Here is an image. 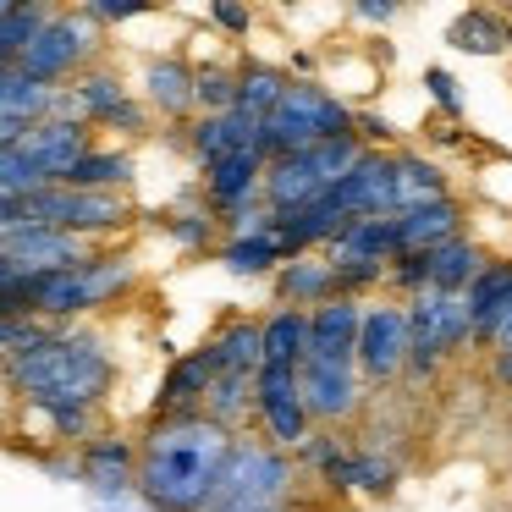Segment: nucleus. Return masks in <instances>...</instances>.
Instances as JSON below:
<instances>
[{
	"instance_id": "1",
	"label": "nucleus",
	"mask_w": 512,
	"mask_h": 512,
	"mask_svg": "<svg viewBox=\"0 0 512 512\" xmlns=\"http://www.w3.org/2000/svg\"><path fill=\"white\" fill-rule=\"evenodd\" d=\"M226 452H232V435L221 424H210L204 413H166L144 430L133 490L155 512H199Z\"/></svg>"
},
{
	"instance_id": "2",
	"label": "nucleus",
	"mask_w": 512,
	"mask_h": 512,
	"mask_svg": "<svg viewBox=\"0 0 512 512\" xmlns=\"http://www.w3.org/2000/svg\"><path fill=\"white\" fill-rule=\"evenodd\" d=\"M6 375L23 397H56V402H83L100 408L105 386H111V358L100 353L94 336H72V331H50L39 347L6 358Z\"/></svg>"
},
{
	"instance_id": "3",
	"label": "nucleus",
	"mask_w": 512,
	"mask_h": 512,
	"mask_svg": "<svg viewBox=\"0 0 512 512\" xmlns=\"http://www.w3.org/2000/svg\"><path fill=\"white\" fill-rule=\"evenodd\" d=\"M292 457L259 441H237L226 452L221 474H215L210 496L199 512H287L292 507Z\"/></svg>"
},
{
	"instance_id": "4",
	"label": "nucleus",
	"mask_w": 512,
	"mask_h": 512,
	"mask_svg": "<svg viewBox=\"0 0 512 512\" xmlns=\"http://www.w3.org/2000/svg\"><path fill=\"white\" fill-rule=\"evenodd\" d=\"M94 50H100V23L89 12H50L45 28L34 34V45L17 56V72L28 83H45L61 89L72 83L83 67H94Z\"/></svg>"
},
{
	"instance_id": "5",
	"label": "nucleus",
	"mask_w": 512,
	"mask_h": 512,
	"mask_svg": "<svg viewBox=\"0 0 512 512\" xmlns=\"http://www.w3.org/2000/svg\"><path fill=\"white\" fill-rule=\"evenodd\" d=\"M408 364V314L397 303H364L353 342V369H364L369 380H391Z\"/></svg>"
},
{
	"instance_id": "6",
	"label": "nucleus",
	"mask_w": 512,
	"mask_h": 512,
	"mask_svg": "<svg viewBox=\"0 0 512 512\" xmlns=\"http://www.w3.org/2000/svg\"><path fill=\"white\" fill-rule=\"evenodd\" d=\"M254 413L265 419L276 452H298V441L309 435V413L298 402V369L259 364L254 369Z\"/></svg>"
},
{
	"instance_id": "7",
	"label": "nucleus",
	"mask_w": 512,
	"mask_h": 512,
	"mask_svg": "<svg viewBox=\"0 0 512 512\" xmlns=\"http://www.w3.org/2000/svg\"><path fill=\"white\" fill-rule=\"evenodd\" d=\"M298 402L309 419L331 424V419H347L358 408V369L353 358H320L309 353L298 364Z\"/></svg>"
},
{
	"instance_id": "8",
	"label": "nucleus",
	"mask_w": 512,
	"mask_h": 512,
	"mask_svg": "<svg viewBox=\"0 0 512 512\" xmlns=\"http://www.w3.org/2000/svg\"><path fill=\"white\" fill-rule=\"evenodd\" d=\"M94 149V138H89V122H61V116H45V122H34L23 133V144H17V155L28 160V166L39 171V177L56 188L61 177H67L72 166H78L83 155Z\"/></svg>"
},
{
	"instance_id": "9",
	"label": "nucleus",
	"mask_w": 512,
	"mask_h": 512,
	"mask_svg": "<svg viewBox=\"0 0 512 512\" xmlns=\"http://www.w3.org/2000/svg\"><path fill=\"white\" fill-rule=\"evenodd\" d=\"M325 204H336V210L353 215V221H364V215H391V155L369 149V155L325 193Z\"/></svg>"
},
{
	"instance_id": "10",
	"label": "nucleus",
	"mask_w": 512,
	"mask_h": 512,
	"mask_svg": "<svg viewBox=\"0 0 512 512\" xmlns=\"http://www.w3.org/2000/svg\"><path fill=\"white\" fill-rule=\"evenodd\" d=\"M463 303H468V336L496 342V331L512 320V265H485L468 281Z\"/></svg>"
},
{
	"instance_id": "11",
	"label": "nucleus",
	"mask_w": 512,
	"mask_h": 512,
	"mask_svg": "<svg viewBox=\"0 0 512 512\" xmlns=\"http://www.w3.org/2000/svg\"><path fill=\"white\" fill-rule=\"evenodd\" d=\"M397 254H402L397 215H364V221H347V232L331 243L325 265H391Z\"/></svg>"
},
{
	"instance_id": "12",
	"label": "nucleus",
	"mask_w": 512,
	"mask_h": 512,
	"mask_svg": "<svg viewBox=\"0 0 512 512\" xmlns=\"http://www.w3.org/2000/svg\"><path fill=\"white\" fill-rule=\"evenodd\" d=\"M452 237H463V204H457L452 193L435 199V204H419V210H402L397 215L402 254H430V248L452 243Z\"/></svg>"
},
{
	"instance_id": "13",
	"label": "nucleus",
	"mask_w": 512,
	"mask_h": 512,
	"mask_svg": "<svg viewBox=\"0 0 512 512\" xmlns=\"http://www.w3.org/2000/svg\"><path fill=\"white\" fill-rule=\"evenodd\" d=\"M358 320H364V303L358 298H331L320 309H309V342H303V358H353L358 342Z\"/></svg>"
},
{
	"instance_id": "14",
	"label": "nucleus",
	"mask_w": 512,
	"mask_h": 512,
	"mask_svg": "<svg viewBox=\"0 0 512 512\" xmlns=\"http://www.w3.org/2000/svg\"><path fill=\"white\" fill-rule=\"evenodd\" d=\"M204 171H210V204L221 215H232V210H248L259 199V171H265V160H259V149H232L226 160H215Z\"/></svg>"
},
{
	"instance_id": "15",
	"label": "nucleus",
	"mask_w": 512,
	"mask_h": 512,
	"mask_svg": "<svg viewBox=\"0 0 512 512\" xmlns=\"http://www.w3.org/2000/svg\"><path fill=\"white\" fill-rule=\"evenodd\" d=\"M254 138H259V116H248V111H226V116H199L193 122V155L204 160V166H215V160H226L232 149H254Z\"/></svg>"
},
{
	"instance_id": "16",
	"label": "nucleus",
	"mask_w": 512,
	"mask_h": 512,
	"mask_svg": "<svg viewBox=\"0 0 512 512\" xmlns=\"http://www.w3.org/2000/svg\"><path fill=\"white\" fill-rule=\"evenodd\" d=\"M446 199V177L424 155H391V215L419 210V204Z\"/></svg>"
},
{
	"instance_id": "17",
	"label": "nucleus",
	"mask_w": 512,
	"mask_h": 512,
	"mask_svg": "<svg viewBox=\"0 0 512 512\" xmlns=\"http://www.w3.org/2000/svg\"><path fill=\"white\" fill-rule=\"evenodd\" d=\"M144 111L188 116L193 111V67L177 56H160L144 67Z\"/></svg>"
},
{
	"instance_id": "18",
	"label": "nucleus",
	"mask_w": 512,
	"mask_h": 512,
	"mask_svg": "<svg viewBox=\"0 0 512 512\" xmlns=\"http://www.w3.org/2000/svg\"><path fill=\"white\" fill-rule=\"evenodd\" d=\"M133 468H138V446L133 441H83L78 474L94 490H133Z\"/></svg>"
},
{
	"instance_id": "19",
	"label": "nucleus",
	"mask_w": 512,
	"mask_h": 512,
	"mask_svg": "<svg viewBox=\"0 0 512 512\" xmlns=\"http://www.w3.org/2000/svg\"><path fill=\"white\" fill-rule=\"evenodd\" d=\"M303 342H309V314L303 309H276L265 325H259V364L298 369L303 364Z\"/></svg>"
},
{
	"instance_id": "20",
	"label": "nucleus",
	"mask_w": 512,
	"mask_h": 512,
	"mask_svg": "<svg viewBox=\"0 0 512 512\" xmlns=\"http://www.w3.org/2000/svg\"><path fill=\"white\" fill-rule=\"evenodd\" d=\"M276 298L281 309H320V303H331V265L325 259H287L276 276Z\"/></svg>"
},
{
	"instance_id": "21",
	"label": "nucleus",
	"mask_w": 512,
	"mask_h": 512,
	"mask_svg": "<svg viewBox=\"0 0 512 512\" xmlns=\"http://www.w3.org/2000/svg\"><path fill=\"white\" fill-rule=\"evenodd\" d=\"M210 380H215V369H210V358H204V353L177 358L171 375H166V386H160V413H155V419H166V413H199Z\"/></svg>"
},
{
	"instance_id": "22",
	"label": "nucleus",
	"mask_w": 512,
	"mask_h": 512,
	"mask_svg": "<svg viewBox=\"0 0 512 512\" xmlns=\"http://www.w3.org/2000/svg\"><path fill=\"white\" fill-rule=\"evenodd\" d=\"M485 248L468 243V237H452V243L430 248V287L435 292H468V281L485 270Z\"/></svg>"
},
{
	"instance_id": "23",
	"label": "nucleus",
	"mask_w": 512,
	"mask_h": 512,
	"mask_svg": "<svg viewBox=\"0 0 512 512\" xmlns=\"http://www.w3.org/2000/svg\"><path fill=\"white\" fill-rule=\"evenodd\" d=\"M122 182H133V155H116V149H89L56 188L72 193H116Z\"/></svg>"
},
{
	"instance_id": "24",
	"label": "nucleus",
	"mask_w": 512,
	"mask_h": 512,
	"mask_svg": "<svg viewBox=\"0 0 512 512\" xmlns=\"http://www.w3.org/2000/svg\"><path fill=\"white\" fill-rule=\"evenodd\" d=\"M72 111H78V122H105V116L116 111V105L127 100V89H122V78H116L111 67H83L78 78H72Z\"/></svg>"
},
{
	"instance_id": "25",
	"label": "nucleus",
	"mask_w": 512,
	"mask_h": 512,
	"mask_svg": "<svg viewBox=\"0 0 512 512\" xmlns=\"http://www.w3.org/2000/svg\"><path fill=\"white\" fill-rule=\"evenodd\" d=\"M215 375H254L259 369V325L254 320H232L210 347H204Z\"/></svg>"
},
{
	"instance_id": "26",
	"label": "nucleus",
	"mask_w": 512,
	"mask_h": 512,
	"mask_svg": "<svg viewBox=\"0 0 512 512\" xmlns=\"http://www.w3.org/2000/svg\"><path fill=\"white\" fill-rule=\"evenodd\" d=\"M248 408H254V375H215L210 391H204V402H199V413L210 424H221L226 435L248 419Z\"/></svg>"
},
{
	"instance_id": "27",
	"label": "nucleus",
	"mask_w": 512,
	"mask_h": 512,
	"mask_svg": "<svg viewBox=\"0 0 512 512\" xmlns=\"http://www.w3.org/2000/svg\"><path fill=\"white\" fill-rule=\"evenodd\" d=\"M446 39H452V50H463V56H501V50H507V17L474 6V12H463L446 28Z\"/></svg>"
},
{
	"instance_id": "28",
	"label": "nucleus",
	"mask_w": 512,
	"mask_h": 512,
	"mask_svg": "<svg viewBox=\"0 0 512 512\" xmlns=\"http://www.w3.org/2000/svg\"><path fill=\"white\" fill-rule=\"evenodd\" d=\"M287 83L292 78H287V72H276V67H243V72H237V111H248V116L265 122V116L281 105Z\"/></svg>"
},
{
	"instance_id": "29",
	"label": "nucleus",
	"mask_w": 512,
	"mask_h": 512,
	"mask_svg": "<svg viewBox=\"0 0 512 512\" xmlns=\"http://www.w3.org/2000/svg\"><path fill=\"white\" fill-rule=\"evenodd\" d=\"M364 155H369V144H358V138H325V144L303 149V160H309V171L320 177V188H325V193H331L336 182H342Z\"/></svg>"
},
{
	"instance_id": "30",
	"label": "nucleus",
	"mask_w": 512,
	"mask_h": 512,
	"mask_svg": "<svg viewBox=\"0 0 512 512\" xmlns=\"http://www.w3.org/2000/svg\"><path fill=\"white\" fill-rule=\"evenodd\" d=\"M237 105V72L226 67H193V111L226 116Z\"/></svg>"
},
{
	"instance_id": "31",
	"label": "nucleus",
	"mask_w": 512,
	"mask_h": 512,
	"mask_svg": "<svg viewBox=\"0 0 512 512\" xmlns=\"http://www.w3.org/2000/svg\"><path fill=\"white\" fill-rule=\"evenodd\" d=\"M221 265L232 270V276H265L270 265H281V248L270 243V237H232V243L221 248Z\"/></svg>"
},
{
	"instance_id": "32",
	"label": "nucleus",
	"mask_w": 512,
	"mask_h": 512,
	"mask_svg": "<svg viewBox=\"0 0 512 512\" xmlns=\"http://www.w3.org/2000/svg\"><path fill=\"white\" fill-rule=\"evenodd\" d=\"M50 6H6V17H0V56H23L28 45H34V34L45 28Z\"/></svg>"
},
{
	"instance_id": "33",
	"label": "nucleus",
	"mask_w": 512,
	"mask_h": 512,
	"mask_svg": "<svg viewBox=\"0 0 512 512\" xmlns=\"http://www.w3.org/2000/svg\"><path fill=\"white\" fill-rule=\"evenodd\" d=\"M347 485H353V490H369V496H391V485H397V468L380 463V457H347Z\"/></svg>"
},
{
	"instance_id": "34",
	"label": "nucleus",
	"mask_w": 512,
	"mask_h": 512,
	"mask_svg": "<svg viewBox=\"0 0 512 512\" xmlns=\"http://www.w3.org/2000/svg\"><path fill=\"white\" fill-rule=\"evenodd\" d=\"M34 188H50V182L17 149H0V193H34Z\"/></svg>"
},
{
	"instance_id": "35",
	"label": "nucleus",
	"mask_w": 512,
	"mask_h": 512,
	"mask_svg": "<svg viewBox=\"0 0 512 512\" xmlns=\"http://www.w3.org/2000/svg\"><path fill=\"white\" fill-rule=\"evenodd\" d=\"M83 12H89L94 23H127V17H144L149 6H138V0H94V6H83Z\"/></svg>"
},
{
	"instance_id": "36",
	"label": "nucleus",
	"mask_w": 512,
	"mask_h": 512,
	"mask_svg": "<svg viewBox=\"0 0 512 512\" xmlns=\"http://www.w3.org/2000/svg\"><path fill=\"white\" fill-rule=\"evenodd\" d=\"M171 237L188 243V248H204L210 243V215H177V221H171Z\"/></svg>"
},
{
	"instance_id": "37",
	"label": "nucleus",
	"mask_w": 512,
	"mask_h": 512,
	"mask_svg": "<svg viewBox=\"0 0 512 512\" xmlns=\"http://www.w3.org/2000/svg\"><path fill=\"white\" fill-rule=\"evenodd\" d=\"M215 23H221L226 34H248L254 12H248V6H237V0H215Z\"/></svg>"
},
{
	"instance_id": "38",
	"label": "nucleus",
	"mask_w": 512,
	"mask_h": 512,
	"mask_svg": "<svg viewBox=\"0 0 512 512\" xmlns=\"http://www.w3.org/2000/svg\"><path fill=\"white\" fill-rule=\"evenodd\" d=\"M144 122H149V111H144V105H138V100H122V105H116L111 116H105V127H127V133H138V127H144Z\"/></svg>"
},
{
	"instance_id": "39",
	"label": "nucleus",
	"mask_w": 512,
	"mask_h": 512,
	"mask_svg": "<svg viewBox=\"0 0 512 512\" xmlns=\"http://www.w3.org/2000/svg\"><path fill=\"white\" fill-rule=\"evenodd\" d=\"M424 83L435 89V100H441L446 111H457V83H452V72H446V67H430V72H424Z\"/></svg>"
},
{
	"instance_id": "40",
	"label": "nucleus",
	"mask_w": 512,
	"mask_h": 512,
	"mask_svg": "<svg viewBox=\"0 0 512 512\" xmlns=\"http://www.w3.org/2000/svg\"><path fill=\"white\" fill-rule=\"evenodd\" d=\"M490 347H496V353H512V320L496 331V342H490Z\"/></svg>"
},
{
	"instance_id": "41",
	"label": "nucleus",
	"mask_w": 512,
	"mask_h": 512,
	"mask_svg": "<svg viewBox=\"0 0 512 512\" xmlns=\"http://www.w3.org/2000/svg\"><path fill=\"white\" fill-rule=\"evenodd\" d=\"M496 380H501V386H512V353L496 358Z\"/></svg>"
},
{
	"instance_id": "42",
	"label": "nucleus",
	"mask_w": 512,
	"mask_h": 512,
	"mask_svg": "<svg viewBox=\"0 0 512 512\" xmlns=\"http://www.w3.org/2000/svg\"><path fill=\"white\" fill-rule=\"evenodd\" d=\"M6 276H17V270H12V259H0V281H6Z\"/></svg>"
},
{
	"instance_id": "43",
	"label": "nucleus",
	"mask_w": 512,
	"mask_h": 512,
	"mask_svg": "<svg viewBox=\"0 0 512 512\" xmlns=\"http://www.w3.org/2000/svg\"><path fill=\"white\" fill-rule=\"evenodd\" d=\"M507 45H512V23H507Z\"/></svg>"
},
{
	"instance_id": "44",
	"label": "nucleus",
	"mask_w": 512,
	"mask_h": 512,
	"mask_svg": "<svg viewBox=\"0 0 512 512\" xmlns=\"http://www.w3.org/2000/svg\"><path fill=\"white\" fill-rule=\"evenodd\" d=\"M0 17H6V0H0Z\"/></svg>"
}]
</instances>
